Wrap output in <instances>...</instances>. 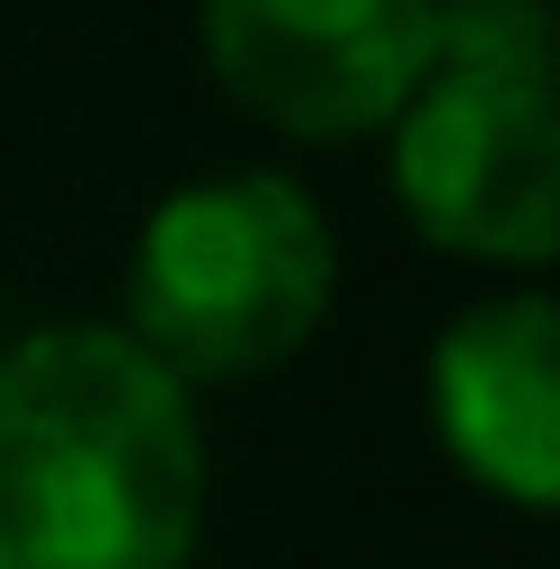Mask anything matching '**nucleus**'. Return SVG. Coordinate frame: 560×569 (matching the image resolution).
<instances>
[{
    "label": "nucleus",
    "mask_w": 560,
    "mask_h": 569,
    "mask_svg": "<svg viewBox=\"0 0 560 569\" xmlns=\"http://www.w3.org/2000/svg\"><path fill=\"white\" fill-rule=\"evenodd\" d=\"M206 505L187 383L112 327L0 355V569H178Z\"/></svg>",
    "instance_id": "f257e3e1"
},
{
    "label": "nucleus",
    "mask_w": 560,
    "mask_h": 569,
    "mask_svg": "<svg viewBox=\"0 0 560 569\" xmlns=\"http://www.w3.org/2000/svg\"><path fill=\"white\" fill-rule=\"evenodd\" d=\"M327 308V224L309 187L243 169L178 187L131 252L140 355L169 373H243L290 355Z\"/></svg>",
    "instance_id": "f03ea898"
},
{
    "label": "nucleus",
    "mask_w": 560,
    "mask_h": 569,
    "mask_svg": "<svg viewBox=\"0 0 560 569\" xmlns=\"http://www.w3.org/2000/svg\"><path fill=\"white\" fill-rule=\"evenodd\" d=\"M411 216L439 243L542 262L560 243V103L551 84L496 76H420L392 140Z\"/></svg>",
    "instance_id": "7ed1b4c3"
},
{
    "label": "nucleus",
    "mask_w": 560,
    "mask_h": 569,
    "mask_svg": "<svg viewBox=\"0 0 560 569\" xmlns=\"http://www.w3.org/2000/svg\"><path fill=\"white\" fill-rule=\"evenodd\" d=\"M206 57L290 131H364L430 66V0H206Z\"/></svg>",
    "instance_id": "20e7f679"
},
{
    "label": "nucleus",
    "mask_w": 560,
    "mask_h": 569,
    "mask_svg": "<svg viewBox=\"0 0 560 569\" xmlns=\"http://www.w3.org/2000/svg\"><path fill=\"white\" fill-rule=\"evenodd\" d=\"M560 318L542 290L486 299L439 337L430 355V392H439V430L486 486L542 505L560 486Z\"/></svg>",
    "instance_id": "39448f33"
},
{
    "label": "nucleus",
    "mask_w": 560,
    "mask_h": 569,
    "mask_svg": "<svg viewBox=\"0 0 560 569\" xmlns=\"http://www.w3.org/2000/svg\"><path fill=\"white\" fill-rule=\"evenodd\" d=\"M420 76L551 84V10L542 0H430V66Z\"/></svg>",
    "instance_id": "423d86ee"
}]
</instances>
